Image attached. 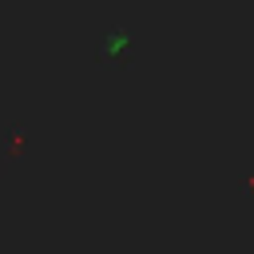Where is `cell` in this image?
I'll list each match as a JSON object with an SVG mask.
<instances>
[{"mask_svg":"<svg viewBox=\"0 0 254 254\" xmlns=\"http://www.w3.org/2000/svg\"><path fill=\"white\" fill-rule=\"evenodd\" d=\"M131 48H135V40H131L123 28H111V32L103 36V44H99V56H103V60H115V64H127V60H131Z\"/></svg>","mask_w":254,"mask_h":254,"instance_id":"1","label":"cell"}]
</instances>
